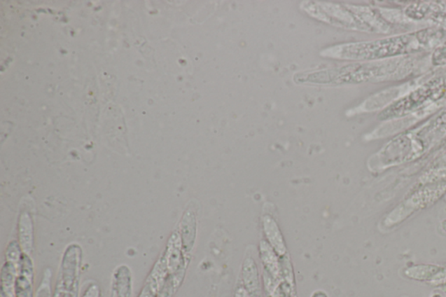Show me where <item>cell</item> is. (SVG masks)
Listing matches in <instances>:
<instances>
[{
  "label": "cell",
  "mask_w": 446,
  "mask_h": 297,
  "mask_svg": "<svg viewBox=\"0 0 446 297\" xmlns=\"http://www.w3.org/2000/svg\"><path fill=\"white\" fill-rule=\"evenodd\" d=\"M443 36L440 29L426 28L378 41L337 46L323 53L324 56L342 60H379L426 51L436 46Z\"/></svg>",
  "instance_id": "1"
},
{
  "label": "cell",
  "mask_w": 446,
  "mask_h": 297,
  "mask_svg": "<svg viewBox=\"0 0 446 297\" xmlns=\"http://www.w3.org/2000/svg\"><path fill=\"white\" fill-rule=\"evenodd\" d=\"M445 193L446 182L423 186L387 214L383 226L387 228L399 226L414 214L434 205Z\"/></svg>",
  "instance_id": "2"
},
{
  "label": "cell",
  "mask_w": 446,
  "mask_h": 297,
  "mask_svg": "<svg viewBox=\"0 0 446 297\" xmlns=\"http://www.w3.org/2000/svg\"><path fill=\"white\" fill-rule=\"evenodd\" d=\"M442 88H443V85L440 80L428 82L422 87L410 92L409 95L391 103L386 109L382 111L379 119L389 120L408 116L410 113L419 109L428 100L434 97L441 91Z\"/></svg>",
  "instance_id": "3"
},
{
  "label": "cell",
  "mask_w": 446,
  "mask_h": 297,
  "mask_svg": "<svg viewBox=\"0 0 446 297\" xmlns=\"http://www.w3.org/2000/svg\"><path fill=\"white\" fill-rule=\"evenodd\" d=\"M81 257L80 246H69L63 256L53 297H78Z\"/></svg>",
  "instance_id": "4"
},
{
  "label": "cell",
  "mask_w": 446,
  "mask_h": 297,
  "mask_svg": "<svg viewBox=\"0 0 446 297\" xmlns=\"http://www.w3.org/2000/svg\"><path fill=\"white\" fill-rule=\"evenodd\" d=\"M34 264L30 256L23 253L19 265L16 282L17 297H34Z\"/></svg>",
  "instance_id": "5"
},
{
  "label": "cell",
  "mask_w": 446,
  "mask_h": 297,
  "mask_svg": "<svg viewBox=\"0 0 446 297\" xmlns=\"http://www.w3.org/2000/svg\"><path fill=\"white\" fill-rule=\"evenodd\" d=\"M111 297H133L132 274L126 265H121L113 272Z\"/></svg>",
  "instance_id": "6"
},
{
  "label": "cell",
  "mask_w": 446,
  "mask_h": 297,
  "mask_svg": "<svg viewBox=\"0 0 446 297\" xmlns=\"http://www.w3.org/2000/svg\"><path fill=\"white\" fill-rule=\"evenodd\" d=\"M441 265L431 263L412 264L404 270V275L410 280L429 282L440 271Z\"/></svg>",
  "instance_id": "7"
},
{
  "label": "cell",
  "mask_w": 446,
  "mask_h": 297,
  "mask_svg": "<svg viewBox=\"0 0 446 297\" xmlns=\"http://www.w3.org/2000/svg\"><path fill=\"white\" fill-rule=\"evenodd\" d=\"M18 273H19V265L6 261L1 270V297H17L16 282Z\"/></svg>",
  "instance_id": "8"
},
{
  "label": "cell",
  "mask_w": 446,
  "mask_h": 297,
  "mask_svg": "<svg viewBox=\"0 0 446 297\" xmlns=\"http://www.w3.org/2000/svg\"><path fill=\"white\" fill-rule=\"evenodd\" d=\"M18 228H19L21 249H22L23 253L30 256L34 244L33 221H32L30 214L23 213L20 214Z\"/></svg>",
  "instance_id": "9"
},
{
  "label": "cell",
  "mask_w": 446,
  "mask_h": 297,
  "mask_svg": "<svg viewBox=\"0 0 446 297\" xmlns=\"http://www.w3.org/2000/svg\"><path fill=\"white\" fill-rule=\"evenodd\" d=\"M263 224L267 237L270 240L271 245L274 247L277 252L284 255L286 249H285L283 236H281L280 230H278L277 223L270 219V217H265Z\"/></svg>",
  "instance_id": "10"
},
{
  "label": "cell",
  "mask_w": 446,
  "mask_h": 297,
  "mask_svg": "<svg viewBox=\"0 0 446 297\" xmlns=\"http://www.w3.org/2000/svg\"><path fill=\"white\" fill-rule=\"evenodd\" d=\"M431 60L434 66H444L446 64V42L435 50Z\"/></svg>",
  "instance_id": "11"
},
{
  "label": "cell",
  "mask_w": 446,
  "mask_h": 297,
  "mask_svg": "<svg viewBox=\"0 0 446 297\" xmlns=\"http://www.w3.org/2000/svg\"><path fill=\"white\" fill-rule=\"evenodd\" d=\"M428 284L438 289L446 285V266L442 267L440 271L435 275L433 280L428 282Z\"/></svg>",
  "instance_id": "12"
},
{
  "label": "cell",
  "mask_w": 446,
  "mask_h": 297,
  "mask_svg": "<svg viewBox=\"0 0 446 297\" xmlns=\"http://www.w3.org/2000/svg\"><path fill=\"white\" fill-rule=\"evenodd\" d=\"M81 297H101V289L99 285L95 284L89 285Z\"/></svg>",
  "instance_id": "13"
},
{
  "label": "cell",
  "mask_w": 446,
  "mask_h": 297,
  "mask_svg": "<svg viewBox=\"0 0 446 297\" xmlns=\"http://www.w3.org/2000/svg\"><path fill=\"white\" fill-rule=\"evenodd\" d=\"M445 124H446V111L436 121H435V125H436V126H438V125L442 126V125Z\"/></svg>",
  "instance_id": "14"
},
{
  "label": "cell",
  "mask_w": 446,
  "mask_h": 297,
  "mask_svg": "<svg viewBox=\"0 0 446 297\" xmlns=\"http://www.w3.org/2000/svg\"><path fill=\"white\" fill-rule=\"evenodd\" d=\"M440 226H441L442 230H443L446 234V219L441 221Z\"/></svg>",
  "instance_id": "15"
},
{
  "label": "cell",
  "mask_w": 446,
  "mask_h": 297,
  "mask_svg": "<svg viewBox=\"0 0 446 297\" xmlns=\"http://www.w3.org/2000/svg\"><path fill=\"white\" fill-rule=\"evenodd\" d=\"M438 289L446 294V285L443 286V287L438 288Z\"/></svg>",
  "instance_id": "16"
},
{
  "label": "cell",
  "mask_w": 446,
  "mask_h": 297,
  "mask_svg": "<svg viewBox=\"0 0 446 297\" xmlns=\"http://www.w3.org/2000/svg\"><path fill=\"white\" fill-rule=\"evenodd\" d=\"M431 297H443L442 296L440 293H435V294H433V296H431Z\"/></svg>",
  "instance_id": "17"
}]
</instances>
